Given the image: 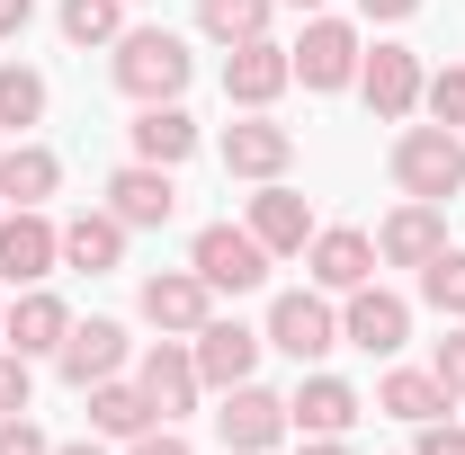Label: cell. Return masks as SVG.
<instances>
[{
    "label": "cell",
    "mask_w": 465,
    "mask_h": 455,
    "mask_svg": "<svg viewBox=\"0 0 465 455\" xmlns=\"http://www.w3.org/2000/svg\"><path fill=\"white\" fill-rule=\"evenodd\" d=\"M215 429H224L232 455H278V438H287V393H269V384H232L224 411H215Z\"/></svg>",
    "instance_id": "obj_6"
},
{
    "label": "cell",
    "mask_w": 465,
    "mask_h": 455,
    "mask_svg": "<svg viewBox=\"0 0 465 455\" xmlns=\"http://www.w3.org/2000/svg\"><path fill=\"white\" fill-rule=\"evenodd\" d=\"M108 215H116L125 232H134V224H171V215H179L171 170H162V161H125V170L108 179Z\"/></svg>",
    "instance_id": "obj_12"
},
{
    "label": "cell",
    "mask_w": 465,
    "mask_h": 455,
    "mask_svg": "<svg viewBox=\"0 0 465 455\" xmlns=\"http://www.w3.org/2000/svg\"><path fill=\"white\" fill-rule=\"evenodd\" d=\"M287 63H295V81H304V90H349V81H358V63H367V45H358V27H349V18H313V27L287 45Z\"/></svg>",
    "instance_id": "obj_4"
},
{
    "label": "cell",
    "mask_w": 465,
    "mask_h": 455,
    "mask_svg": "<svg viewBox=\"0 0 465 455\" xmlns=\"http://www.w3.org/2000/svg\"><path fill=\"white\" fill-rule=\"evenodd\" d=\"M287 161H295V134H287V125H269V116L224 125V170L232 179H278Z\"/></svg>",
    "instance_id": "obj_20"
},
{
    "label": "cell",
    "mask_w": 465,
    "mask_h": 455,
    "mask_svg": "<svg viewBox=\"0 0 465 455\" xmlns=\"http://www.w3.org/2000/svg\"><path fill=\"white\" fill-rule=\"evenodd\" d=\"M153 420H162V411H153V393H143V384H90V429H99V438H143V429H153Z\"/></svg>",
    "instance_id": "obj_26"
},
{
    "label": "cell",
    "mask_w": 465,
    "mask_h": 455,
    "mask_svg": "<svg viewBox=\"0 0 465 455\" xmlns=\"http://www.w3.org/2000/svg\"><path fill=\"white\" fill-rule=\"evenodd\" d=\"M54 366H63V384L90 393V384H108L116 366H125V331H116V322H72L63 348H54Z\"/></svg>",
    "instance_id": "obj_15"
},
{
    "label": "cell",
    "mask_w": 465,
    "mask_h": 455,
    "mask_svg": "<svg viewBox=\"0 0 465 455\" xmlns=\"http://www.w3.org/2000/svg\"><path fill=\"white\" fill-rule=\"evenodd\" d=\"M54 188H63V161L45 143H9L0 152V206H45Z\"/></svg>",
    "instance_id": "obj_23"
},
{
    "label": "cell",
    "mask_w": 465,
    "mask_h": 455,
    "mask_svg": "<svg viewBox=\"0 0 465 455\" xmlns=\"http://www.w3.org/2000/svg\"><path fill=\"white\" fill-rule=\"evenodd\" d=\"M134 384L153 393V411H162V420H179L188 402L206 393V375H197V348H179V340H153V348H143V366H134Z\"/></svg>",
    "instance_id": "obj_13"
},
{
    "label": "cell",
    "mask_w": 465,
    "mask_h": 455,
    "mask_svg": "<svg viewBox=\"0 0 465 455\" xmlns=\"http://www.w3.org/2000/svg\"><path fill=\"white\" fill-rule=\"evenodd\" d=\"M143 322L153 331H206L215 322V286L197 277V268H162V277H143Z\"/></svg>",
    "instance_id": "obj_10"
},
{
    "label": "cell",
    "mask_w": 465,
    "mask_h": 455,
    "mask_svg": "<svg viewBox=\"0 0 465 455\" xmlns=\"http://www.w3.org/2000/svg\"><path fill=\"white\" fill-rule=\"evenodd\" d=\"M108 72H116V90L125 99H179L188 90V72H197V54H188V36H171V27H125L116 36V54H108Z\"/></svg>",
    "instance_id": "obj_1"
},
{
    "label": "cell",
    "mask_w": 465,
    "mask_h": 455,
    "mask_svg": "<svg viewBox=\"0 0 465 455\" xmlns=\"http://www.w3.org/2000/svg\"><path fill=\"white\" fill-rule=\"evenodd\" d=\"M269 348H287L295 366H322V357L341 348V313H331L322 295H278V304H269Z\"/></svg>",
    "instance_id": "obj_7"
},
{
    "label": "cell",
    "mask_w": 465,
    "mask_h": 455,
    "mask_svg": "<svg viewBox=\"0 0 465 455\" xmlns=\"http://www.w3.org/2000/svg\"><path fill=\"white\" fill-rule=\"evenodd\" d=\"M251 232H260V250H269V259H278V250H304V241H313V206H304L295 188L269 179V188L251 197Z\"/></svg>",
    "instance_id": "obj_22"
},
{
    "label": "cell",
    "mask_w": 465,
    "mask_h": 455,
    "mask_svg": "<svg viewBox=\"0 0 465 455\" xmlns=\"http://www.w3.org/2000/svg\"><path fill=\"white\" fill-rule=\"evenodd\" d=\"M45 116V72H27V63H0V125L18 134V125H36Z\"/></svg>",
    "instance_id": "obj_29"
},
{
    "label": "cell",
    "mask_w": 465,
    "mask_h": 455,
    "mask_svg": "<svg viewBox=\"0 0 465 455\" xmlns=\"http://www.w3.org/2000/svg\"><path fill=\"white\" fill-rule=\"evenodd\" d=\"M188 268L215 286V295H251V286H269V250H260V232L242 224H206L197 241H188Z\"/></svg>",
    "instance_id": "obj_3"
},
{
    "label": "cell",
    "mask_w": 465,
    "mask_h": 455,
    "mask_svg": "<svg viewBox=\"0 0 465 455\" xmlns=\"http://www.w3.org/2000/svg\"><path fill=\"white\" fill-rule=\"evenodd\" d=\"M269 9L278 0H197V27L215 45H251V36H269Z\"/></svg>",
    "instance_id": "obj_27"
},
{
    "label": "cell",
    "mask_w": 465,
    "mask_h": 455,
    "mask_svg": "<svg viewBox=\"0 0 465 455\" xmlns=\"http://www.w3.org/2000/svg\"><path fill=\"white\" fill-rule=\"evenodd\" d=\"M358 9H367V18H411L420 0H358Z\"/></svg>",
    "instance_id": "obj_38"
},
{
    "label": "cell",
    "mask_w": 465,
    "mask_h": 455,
    "mask_svg": "<svg viewBox=\"0 0 465 455\" xmlns=\"http://www.w3.org/2000/svg\"><path fill=\"white\" fill-rule=\"evenodd\" d=\"M420 81H430V72H420L411 45H376V54L358 63V99H367V116H385V125L420 108Z\"/></svg>",
    "instance_id": "obj_8"
},
{
    "label": "cell",
    "mask_w": 465,
    "mask_h": 455,
    "mask_svg": "<svg viewBox=\"0 0 465 455\" xmlns=\"http://www.w3.org/2000/svg\"><path fill=\"white\" fill-rule=\"evenodd\" d=\"M134 455H197V447H188V438H171V429H143V438H134Z\"/></svg>",
    "instance_id": "obj_36"
},
{
    "label": "cell",
    "mask_w": 465,
    "mask_h": 455,
    "mask_svg": "<svg viewBox=\"0 0 465 455\" xmlns=\"http://www.w3.org/2000/svg\"><path fill=\"white\" fill-rule=\"evenodd\" d=\"M260 331H242V322H206L197 331V375L215 384V393H232V384H251V366H260Z\"/></svg>",
    "instance_id": "obj_18"
},
{
    "label": "cell",
    "mask_w": 465,
    "mask_h": 455,
    "mask_svg": "<svg viewBox=\"0 0 465 455\" xmlns=\"http://www.w3.org/2000/svg\"><path fill=\"white\" fill-rule=\"evenodd\" d=\"M394 179H403V197H420V206H448L465 188V143L448 125H411L403 143H394Z\"/></svg>",
    "instance_id": "obj_2"
},
{
    "label": "cell",
    "mask_w": 465,
    "mask_h": 455,
    "mask_svg": "<svg viewBox=\"0 0 465 455\" xmlns=\"http://www.w3.org/2000/svg\"><path fill=\"white\" fill-rule=\"evenodd\" d=\"M304 268H313V286L349 295V286L376 277V241H367V232H313V241H304Z\"/></svg>",
    "instance_id": "obj_19"
},
{
    "label": "cell",
    "mask_w": 465,
    "mask_h": 455,
    "mask_svg": "<svg viewBox=\"0 0 465 455\" xmlns=\"http://www.w3.org/2000/svg\"><path fill=\"white\" fill-rule=\"evenodd\" d=\"M63 36L72 45H116L125 36V0H63Z\"/></svg>",
    "instance_id": "obj_28"
},
{
    "label": "cell",
    "mask_w": 465,
    "mask_h": 455,
    "mask_svg": "<svg viewBox=\"0 0 465 455\" xmlns=\"http://www.w3.org/2000/svg\"><path fill=\"white\" fill-rule=\"evenodd\" d=\"M9 411H27V357L18 348H0V420Z\"/></svg>",
    "instance_id": "obj_34"
},
{
    "label": "cell",
    "mask_w": 465,
    "mask_h": 455,
    "mask_svg": "<svg viewBox=\"0 0 465 455\" xmlns=\"http://www.w3.org/2000/svg\"><path fill=\"white\" fill-rule=\"evenodd\" d=\"M125 134H134V161H162V170H179V161L197 152V116L171 108V99H153V108L134 116Z\"/></svg>",
    "instance_id": "obj_21"
},
{
    "label": "cell",
    "mask_w": 465,
    "mask_h": 455,
    "mask_svg": "<svg viewBox=\"0 0 465 455\" xmlns=\"http://www.w3.org/2000/svg\"><path fill=\"white\" fill-rule=\"evenodd\" d=\"M411 455H465V429H457V411L448 420H420V447Z\"/></svg>",
    "instance_id": "obj_35"
},
{
    "label": "cell",
    "mask_w": 465,
    "mask_h": 455,
    "mask_svg": "<svg viewBox=\"0 0 465 455\" xmlns=\"http://www.w3.org/2000/svg\"><path fill=\"white\" fill-rule=\"evenodd\" d=\"M54 455H108V447H90V438H81V447H54Z\"/></svg>",
    "instance_id": "obj_40"
},
{
    "label": "cell",
    "mask_w": 465,
    "mask_h": 455,
    "mask_svg": "<svg viewBox=\"0 0 465 455\" xmlns=\"http://www.w3.org/2000/svg\"><path fill=\"white\" fill-rule=\"evenodd\" d=\"M430 375L448 384V402H465V322L448 331V340H439V357H430Z\"/></svg>",
    "instance_id": "obj_32"
},
{
    "label": "cell",
    "mask_w": 465,
    "mask_h": 455,
    "mask_svg": "<svg viewBox=\"0 0 465 455\" xmlns=\"http://www.w3.org/2000/svg\"><path fill=\"white\" fill-rule=\"evenodd\" d=\"M0 455H54V447H45V429H36L27 411H9V420H0Z\"/></svg>",
    "instance_id": "obj_33"
},
{
    "label": "cell",
    "mask_w": 465,
    "mask_h": 455,
    "mask_svg": "<svg viewBox=\"0 0 465 455\" xmlns=\"http://www.w3.org/2000/svg\"><path fill=\"white\" fill-rule=\"evenodd\" d=\"M287 81H295L287 45H269V36H251V45H224V99H232V108H269Z\"/></svg>",
    "instance_id": "obj_11"
},
{
    "label": "cell",
    "mask_w": 465,
    "mask_h": 455,
    "mask_svg": "<svg viewBox=\"0 0 465 455\" xmlns=\"http://www.w3.org/2000/svg\"><path fill=\"white\" fill-rule=\"evenodd\" d=\"M63 331H72V313H63V295H45V286H27V295L0 313V340L18 348V357H54Z\"/></svg>",
    "instance_id": "obj_17"
},
{
    "label": "cell",
    "mask_w": 465,
    "mask_h": 455,
    "mask_svg": "<svg viewBox=\"0 0 465 455\" xmlns=\"http://www.w3.org/2000/svg\"><path fill=\"white\" fill-rule=\"evenodd\" d=\"M27 18H36V0H0V36H27Z\"/></svg>",
    "instance_id": "obj_37"
},
{
    "label": "cell",
    "mask_w": 465,
    "mask_h": 455,
    "mask_svg": "<svg viewBox=\"0 0 465 455\" xmlns=\"http://www.w3.org/2000/svg\"><path fill=\"white\" fill-rule=\"evenodd\" d=\"M358 411H367V402L349 393L341 375H304V384L287 393V420L304 429V438H349V429H358Z\"/></svg>",
    "instance_id": "obj_16"
},
{
    "label": "cell",
    "mask_w": 465,
    "mask_h": 455,
    "mask_svg": "<svg viewBox=\"0 0 465 455\" xmlns=\"http://www.w3.org/2000/svg\"><path fill=\"white\" fill-rule=\"evenodd\" d=\"M420 304H430V313H457V322H465V250H439V259L420 268Z\"/></svg>",
    "instance_id": "obj_30"
},
{
    "label": "cell",
    "mask_w": 465,
    "mask_h": 455,
    "mask_svg": "<svg viewBox=\"0 0 465 455\" xmlns=\"http://www.w3.org/2000/svg\"><path fill=\"white\" fill-rule=\"evenodd\" d=\"M63 268V232L36 206H9L0 215V286H45Z\"/></svg>",
    "instance_id": "obj_5"
},
{
    "label": "cell",
    "mask_w": 465,
    "mask_h": 455,
    "mask_svg": "<svg viewBox=\"0 0 465 455\" xmlns=\"http://www.w3.org/2000/svg\"><path fill=\"white\" fill-rule=\"evenodd\" d=\"M376 411H385V420H411V429H420V420H448L457 402H448V384H439V375H420V366H394V375L376 384Z\"/></svg>",
    "instance_id": "obj_24"
},
{
    "label": "cell",
    "mask_w": 465,
    "mask_h": 455,
    "mask_svg": "<svg viewBox=\"0 0 465 455\" xmlns=\"http://www.w3.org/2000/svg\"><path fill=\"white\" fill-rule=\"evenodd\" d=\"M420 99H430V116H439L448 134H465V72H430Z\"/></svg>",
    "instance_id": "obj_31"
},
{
    "label": "cell",
    "mask_w": 465,
    "mask_h": 455,
    "mask_svg": "<svg viewBox=\"0 0 465 455\" xmlns=\"http://www.w3.org/2000/svg\"><path fill=\"white\" fill-rule=\"evenodd\" d=\"M287 9H322V0H287Z\"/></svg>",
    "instance_id": "obj_41"
},
{
    "label": "cell",
    "mask_w": 465,
    "mask_h": 455,
    "mask_svg": "<svg viewBox=\"0 0 465 455\" xmlns=\"http://www.w3.org/2000/svg\"><path fill=\"white\" fill-rule=\"evenodd\" d=\"M341 340L367 348V357H394L411 340V304L385 295V286H349V313H341Z\"/></svg>",
    "instance_id": "obj_9"
},
{
    "label": "cell",
    "mask_w": 465,
    "mask_h": 455,
    "mask_svg": "<svg viewBox=\"0 0 465 455\" xmlns=\"http://www.w3.org/2000/svg\"><path fill=\"white\" fill-rule=\"evenodd\" d=\"M304 455H349V447H341V438H304Z\"/></svg>",
    "instance_id": "obj_39"
},
{
    "label": "cell",
    "mask_w": 465,
    "mask_h": 455,
    "mask_svg": "<svg viewBox=\"0 0 465 455\" xmlns=\"http://www.w3.org/2000/svg\"><path fill=\"white\" fill-rule=\"evenodd\" d=\"M439 250H448V215L420 206V197H411L403 215H385V232H376V259H385V268H430Z\"/></svg>",
    "instance_id": "obj_14"
},
{
    "label": "cell",
    "mask_w": 465,
    "mask_h": 455,
    "mask_svg": "<svg viewBox=\"0 0 465 455\" xmlns=\"http://www.w3.org/2000/svg\"><path fill=\"white\" fill-rule=\"evenodd\" d=\"M116 259H125V224H116V215H72V224H63V268L108 277Z\"/></svg>",
    "instance_id": "obj_25"
}]
</instances>
